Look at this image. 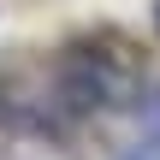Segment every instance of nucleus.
<instances>
[{
	"instance_id": "obj_1",
	"label": "nucleus",
	"mask_w": 160,
	"mask_h": 160,
	"mask_svg": "<svg viewBox=\"0 0 160 160\" xmlns=\"http://www.w3.org/2000/svg\"><path fill=\"white\" fill-rule=\"evenodd\" d=\"M53 101L65 113H95L113 101V77L95 53H65L59 59V77H53Z\"/></svg>"
}]
</instances>
